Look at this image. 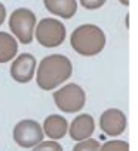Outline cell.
I'll use <instances>...</instances> for the list:
<instances>
[{"mask_svg":"<svg viewBox=\"0 0 138 151\" xmlns=\"http://www.w3.org/2000/svg\"><path fill=\"white\" fill-rule=\"evenodd\" d=\"M71 74L73 64L69 57H66L64 54H50L40 61L36 81L41 90L50 91L57 86L66 83Z\"/></svg>","mask_w":138,"mask_h":151,"instance_id":"obj_1","label":"cell"},{"mask_svg":"<svg viewBox=\"0 0 138 151\" xmlns=\"http://www.w3.org/2000/svg\"><path fill=\"white\" fill-rule=\"evenodd\" d=\"M71 47L80 56H97L105 47V34L95 24H83L71 33Z\"/></svg>","mask_w":138,"mask_h":151,"instance_id":"obj_2","label":"cell"},{"mask_svg":"<svg viewBox=\"0 0 138 151\" xmlns=\"http://www.w3.org/2000/svg\"><path fill=\"white\" fill-rule=\"evenodd\" d=\"M9 27L19 42L23 44H30L34 39L36 14L26 7L16 9L10 14Z\"/></svg>","mask_w":138,"mask_h":151,"instance_id":"obj_3","label":"cell"},{"mask_svg":"<svg viewBox=\"0 0 138 151\" xmlns=\"http://www.w3.org/2000/svg\"><path fill=\"white\" fill-rule=\"evenodd\" d=\"M36 40L46 49L59 47L66 40V27L57 19L46 17L36 24L34 30Z\"/></svg>","mask_w":138,"mask_h":151,"instance_id":"obj_4","label":"cell"},{"mask_svg":"<svg viewBox=\"0 0 138 151\" xmlns=\"http://www.w3.org/2000/svg\"><path fill=\"white\" fill-rule=\"evenodd\" d=\"M56 106L64 113H78L86 106V91L76 83H69L53 94Z\"/></svg>","mask_w":138,"mask_h":151,"instance_id":"obj_5","label":"cell"},{"mask_svg":"<svg viewBox=\"0 0 138 151\" xmlns=\"http://www.w3.org/2000/svg\"><path fill=\"white\" fill-rule=\"evenodd\" d=\"M13 138L21 148H33L44 138L41 126L34 120H21L14 126Z\"/></svg>","mask_w":138,"mask_h":151,"instance_id":"obj_6","label":"cell"},{"mask_svg":"<svg viewBox=\"0 0 138 151\" xmlns=\"http://www.w3.org/2000/svg\"><path fill=\"white\" fill-rule=\"evenodd\" d=\"M36 57L30 53H23L17 56V59L13 60L10 67V76L14 81L26 84L31 81L36 71Z\"/></svg>","mask_w":138,"mask_h":151,"instance_id":"obj_7","label":"cell"},{"mask_svg":"<svg viewBox=\"0 0 138 151\" xmlns=\"http://www.w3.org/2000/svg\"><path fill=\"white\" fill-rule=\"evenodd\" d=\"M100 128L105 135L117 137L127 128V117L118 109L105 110L100 117Z\"/></svg>","mask_w":138,"mask_h":151,"instance_id":"obj_8","label":"cell"},{"mask_svg":"<svg viewBox=\"0 0 138 151\" xmlns=\"http://www.w3.org/2000/svg\"><path fill=\"white\" fill-rule=\"evenodd\" d=\"M95 130V123L94 118L90 114H80L71 121L69 127V134L71 140L74 141H83L87 138H91V135Z\"/></svg>","mask_w":138,"mask_h":151,"instance_id":"obj_9","label":"cell"},{"mask_svg":"<svg viewBox=\"0 0 138 151\" xmlns=\"http://www.w3.org/2000/svg\"><path fill=\"white\" fill-rule=\"evenodd\" d=\"M43 133L50 140H61L64 135L69 133V123L67 120L59 116V114H51L44 120L43 123Z\"/></svg>","mask_w":138,"mask_h":151,"instance_id":"obj_10","label":"cell"},{"mask_svg":"<svg viewBox=\"0 0 138 151\" xmlns=\"http://www.w3.org/2000/svg\"><path fill=\"white\" fill-rule=\"evenodd\" d=\"M46 9L61 19H71L77 12V0H44Z\"/></svg>","mask_w":138,"mask_h":151,"instance_id":"obj_11","label":"cell"},{"mask_svg":"<svg viewBox=\"0 0 138 151\" xmlns=\"http://www.w3.org/2000/svg\"><path fill=\"white\" fill-rule=\"evenodd\" d=\"M17 42L11 34L0 32V63H7L17 54Z\"/></svg>","mask_w":138,"mask_h":151,"instance_id":"obj_12","label":"cell"},{"mask_svg":"<svg viewBox=\"0 0 138 151\" xmlns=\"http://www.w3.org/2000/svg\"><path fill=\"white\" fill-rule=\"evenodd\" d=\"M98 151H129V144L124 140H108L100 145Z\"/></svg>","mask_w":138,"mask_h":151,"instance_id":"obj_13","label":"cell"},{"mask_svg":"<svg viewBox=\"0 0 138 151\" xmlns=\"http://www.w3.org/2000/svg\"><path fill=\"white\" fill-rule=\"evenodd\" d=\"M100 141L98 140H93V138H87L83 141H78L73 151H98L100 150Z\"/></svg>","mask_w":138,"mask_h":151,"instance_id":"obj_14","label":"cell"},{"mask_svg":"<svg viewBox=\"0 0 138 151\" xmlns=\"http://www.w3.org/2000/svg\"><path fill=\"white\" fill-rule=\"evenodd\" d=\"M33 151H63V147L59 141L49 140V141H41L36 147H33Z\"/></svg>","mask_w":138,"mask_h":151,"instance_id":"obj_15","label":"cell"},{"mask_svg":"<svg viewBox=\"0 0 138 151\" xmlns=\"http://www.w3.org/2000/svg\"><path fill=\"white\" fill-rule=\"evenodd\" d=\"M104 3H105V0H91V1H90V0H80V4H81L83 7L90 9V10L103 7Z\"/></svg>","mask_w":138,"mask_h":151,"instance_id":"obj_16","label":"cell"},{"mask_svg":"<svg viewBox=\"0 0 138 151\" xmlns=\"http://www.w3.org/2000/svg\"><path fill=\"white\" fill-rule=\"evenodd\" d=\"M4 20H6V7L3 3H0V26L4 23Z\"/></svg>","mask_w":138,"mask_h":151,"instance_id":"obj_17","label":"cell"}]
</instances>
